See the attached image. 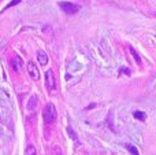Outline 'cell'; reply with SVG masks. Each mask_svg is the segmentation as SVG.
Returning <instances> with one entry per match:
<instances>
[{
	"mask_svg": "<svg viewBox=\"0 0 156 155\" xmlns=\"http://www.w3.org/2000/svg\"><path fill=\"white\" fill-rule=\"evenodd\" d=\"M22 0H11L10 3H8L7 5H5V10H7V8H11V7H14V5H16L18 4V3H21Z\"/></svg>",
	"mask_w": 156,
	"mask_h": 155,
	"instance_id": "12",
	"label": "cell"
},
{
	"mask_svg": "<svg viewBox=\"0 0 156 155\" xmlns=\"http://www.w3.org/2000/svg\"><path fill=\"white\" fill-rule=\"evenodd\" d=\"M37 103H38L37 96H32L29 99V103H27V110H34L37 107Z\"/></svg>",
	"mask_w": 156,
	"mask_h": 155,
	"instance_id": "7",
	"label": "cell"
},
{
	"mask_svg": "<svg viewBox=\"0 0 156 155\" xmlns=\"http://www.w3.org/2000/svg\"><path fill=\"white\" fill-rule=\"evenodd\" d=\"M27 73H29V76L32 77L33 80H38V78H40V71H38L37 66L34 65V62H32V60L27 63Z\"/></svg>",
	"mask_w": 156,
	"mask_h": 155,
	"instance_id": "4",
	"label": "cell"
},
{
	"mask_svg": "<svg viewBox=\"0 0 156 155\" xmlns=\"http://www.w3.org/2000/svg\"><path fill=\"white\" fill-rule=\"evenodd\" d=\"M129 49H130V54H132V55H133V58L136 59V62H137L138 65H141V62H143V60H141V56H140V55L137 54L136 48H133V47H129Z\"/></svg>",
	"mask_w": 156,
	"mask_h": 155,
	"instance_id": "9",
	"label": "cell"
},
{
	"mask_svg": "<svg viewBox=\"0 0 156 155\" xmlns=\"http://www.w3.org/2000/svg\"><path fill=\"white\" fill-rule=\"evenodd\" d=\"M37 60L41 66H45L47 63H48V55H47L44 51H38L37 52Z\"/></svg>",
	"mask_w": 156,
	"mask_h": 155,
	"instance_id": "6",
	"label": "cell"
},
{
	"mask_svg": "<svg viewBox=\"0 0 156 155\" xmlns=\"http://www.w3.org/2000/svg\"><path fill=\"white\" fill-rule=\"evenodd\" d=\"M59 5L66 14H69V15H73V14L78 13L81 8L78 4H74V3H70V2H60Z\"/></svg>",
	"mask_w": 156,
	"mask_h": 155,
	"instance_id": "2",
	"label": "cell"
},
{
	"mask_svg": "<svg viewBox=\"0 0 156 155\" xmlns=\"http://www.w3.org/2000/svg\"><path fill=\"white\" fill-rule=\"evenodd\" d=\"M10 65H11V67H12V70L21 71V69H22V59L19 56H14L12 59L10 60Z\"/></svg>",
	"mask_w": 156,
	"mask_h": 155,
	"instance_id": "5",
	"label": "cell"
},
{
	"mask_svg": "<svg viewBox=\"0 0 156 155\" xmlns=\"http://www.w3.org/2000/svg\"><path fill=\"white\" fill-rule=\"evenodd\" d=\"M67 132H69V133H70L71 139L77 140V136H76V133H74V131H73V128H71V126H67Z\"/></svg>",
	"mask_w": 156,
	"mask_h": 155,
	"instance_id": "13",
	"label": "cell"
},
{
	"mask_svg": "<svg viewBox=\"0 0 156 155\" xmlns=\"http://www.w3.org/2000/svg\"><path fill=\"white\" fill-rule=\"evenodd\" d=\"M43 117H44V121L47 124H54L56 121V117H58V113H56V107L54 106V103H48L45 106L43 111Z\"/></svg>",
	"mask_w": 156,
	"mask_h": 155,
	"instance_id": "1",
	"label": "cell"
},
{
	"mask_svg": "<svg viewBox=\"0 0 156 155\" xmlns=\"http://www.w3.org/2000/svg\"><path fill=\"white\" fill-rule=\"evenodd\" d=\"M25 155H37V153H36L34 146H32V144L27 146L26 150H25Z\"/></svg>",
	"mask_w": 156,
	"mask_h": 155,
	"instance_id": "11",
	"label": "cell"
},
{
	"mask_svg": "<svg viewBox=\"0 0 156 155\" xmlns=\"http://www.w3.org/2000/svg\"><path fill=\"white\" fill-rule=\"evenodd\" d=\"M133 117L137 118L138 121H145L147 120V114H145V113H144V111H138V110L133 113Z\"/></svg>",
	"mask_w": 156,
	"mask_h": 155,
	"instance_id": "8",
	"label": "cell"
},
{
	"mask_svg": "<svg viewBox=\"0 0 156 155\" xmlns=\"http://www.w3.org/2000/svg\"><path fill=\"white\" fill-rule=\"evenodd\" d=\"M126 148H127V151H129L132 155H140V153H138V150H137V147L136 146H133V144H129L127 143L126 144Z\"/></svg>",
	"mask_w": 156,
	"mask_h": 155,
	"instance_id": "10",
	"label": "cell"
},
{
	"mask_svg": "<svg viewBox=\"0 0 156 155\" xmlns=\"http://www.w3.org/2000/svg\"><path fill=\"white\" fill-rule=\"evenodd\" d=\"M45 87L49 91H54L56 88V80H55L54 71L52 70H47V73H45Z\"/></svg>",
	"mask_w": 156,
	"mask_h": 155,
	"instance_id": "3",
	"label": "cell"
},
{
	"mask_svg": "<svg viewBox=\"0 0 156 155\" xmlns=\"http://www.w3.org/2000/svg\"><path fill=\"white\" fill-rule=\"evenodd\" d=\"M122 73V71H123V73H126V74H130V71H129V69H126V67H121V70H119Z\"/></svg>",
	"mask_w": 156,
	"mask_h": 155,
	"instance_id": "14",
	"label": "cell"
}]
</instances>
